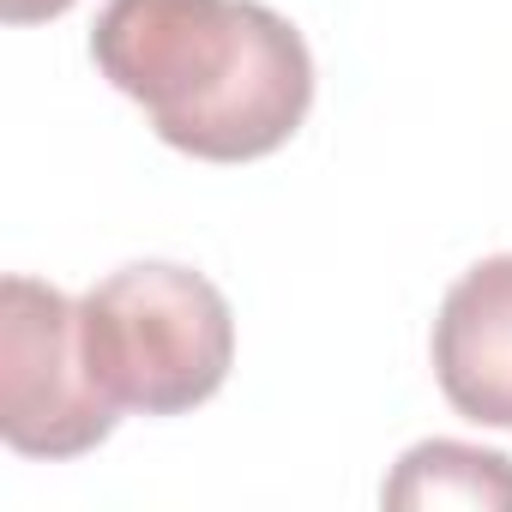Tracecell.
<instances>
[{
    "instance_id": "6da1fadb",
    "label": "cell",
    "mask_w": 512,
    "mask_h": 512,
    "mask_svg": "<svg viewBox=\"0 0 512 512\" xmlns=\"http://www.w3.org/2000/svg\"><path fill=\"white\" fill-rule=\"evenodd\" d=\"M91 61L163 145L199 163L272 157L314 109V55L260 0H109Z\"/></svg>"
},
{
    "instance_id": "7a4b0ae2",
    "label": "cell",
    "mask_w": 512,
    "mask_h": 512,
    "mask_svg": "<svg viewBox=\"0 0 512 512\" xmlns=\"http://www.w3.org/2000/svg\"><path fill=\"white\" fill-rule=\"evenodd\" d=\"M79 326L97 386L145 416H181L217 398L235 362V314L223 290L169 260L109 272L79 302Z\"/></svg>"
},
{
    "instance_id": "3957f363",
    "label": "cell",
    "mask_w": 512,
    "mask_h": 512,
    "mask_svg": "<svg viewBox=\"0 0 512 512\" xmlns=\"http://www.w3.org/2000/svg\"><path fill=\"white\" fill-rule=\"evenodd\" d=\"M121 404L97 386L79 302L13 272L0 284V434L19 458H79L103 446Z\"/></svg>"
},
{
    "instance_id": "277c9868",
    "label": "cell",
    "mask_w": 512,
    "mask_h": 512,
    "mask_svg": "<svg viewBox=\"0 0 512 512\" xmlns=\"http://www.w3.org/2000/svg\"><path fill=\"white\" fill-rule=\"evenodd\" d=\"M434 380L476 428H512V253L470 266L434 314Z\"/></svg>"
},
{
    "instance_id": "5b68a950",
    "label": "cell",
    "mask_w": 512,
    "mask_h": 512,
    "mask_svg": "<svg viewBox=\"0 0 512 512\" xmlns=\"http://www.w3.org/2000/svg\"><path fill=\"white\" fill-rule=\"evenodd\" d=\"M380 500L392 512H440V506L512 512V458L464 440H422L398 458Z\"/></svg>"
},
{
    "instance_id": "8992f818",
    "label": "cell",
    "mask_w": 512,
    "mask_h": 512,
    "mask_svg": "<svg viewBox=\"0 0 512 512\" xmlns=\"http://www.w3.org/2000/svg\"><path fill=\"white\" fill-rule=\"evenodd\" d=\"M73 7V0H0V13H7V25H49Z\"/></svg>"
}]
</instances>
